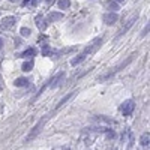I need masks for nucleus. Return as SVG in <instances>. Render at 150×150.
Segmentation results:
<instances>
[{"label":"nucleus","instance_id":"f257e3e1","mask_svg":"<svg viewBox=\"0 0 150 150\" xmlns=\"http://www.w3.org/2000/svg\"><path fill=\"white\" fill-rule=\"evenodd\" d=\"M45 122H47V117H42L41 120H39L36 125L33 126V129L29 132V135L26 137V143H30V141H33L36 137H38V134L42 131V128H44V125H45Z\"/></svg>","mask_w":150,"mask_h":150},{"label":"nucleus","instance_id":"f03ea898","mask_svg":"<svg viewBox=\"0 0 150 150\" xmlns=\"http://www.w3.org/2000/svg\"><path fill=\"white\" fill-rule=\"evenodd\" d=\"M132 59H134V56H129V57L126 59V60H125V62H122L120 65H117V66H116V68H114L113 71H110V72H108V74H105V75H104V77H101V78H99V80H101V81H105V80H108V78H110V77H113V75H116L117 72H119V71H122L123 68H126V66H128V65H129V63H131V62H132Z\"/></svg>","mask_w":150,"mask_h":150},{"label":"nucleus","instance_id":"7ed1b4c3","mask_svg":"<svg viewBox=\"0 0 150 150\" xmlns=\"http://www.w3.org/2000/svg\"><path fill=\"white\" fill-rule=\"evenodd\" d=\"M134 108H135L134 101H132V99H128V101H125V102L122 104L120 111H122V114H123V116H131V114H132V111H134Z\"/></svg>","mask_w":150,"mask_h":150},{"label":"nucleus","instance_id":"20e7f679","mask_svg":"<svg viewBox=\"0 0 150 150\" xmlns=\"http://www.w3.org/2000/svg\"><path fill=\"white\" fill-rule=\"evenodd\" d=\"M77 93H78L77 90H75V92H71V93H68L66 96H65L63 99H60V101H59V104H57V105H56V111H57V110H60V108H62V107H63L65 104H66V102L69 101V99H72V98H74V96H75Z\"/></svg>","mask_w":150,"mask_h":150},{"label":"nucleus","instance_id":"39448f33","mask_svg":"<svg viewBox=\"0 0 150 150\" xmlns=\"http://www.w3.org/2000/svg\"><path fill=\"white\" fill-rule=\"evenodd\" d=\"M15 21H17V18H15V17H12V15H9V17H5V18L2 20V27H3V29L12 27V26L15 24Z\"/></svg>","mask_w":150,"mask_h":150},{"label":"nucleus","instance_id":"423d86ee","mask_svg":"<svg viewBox=\"0 0 150 150\" xmlns=\"http://www.w3.org/2000/svg\"><path fill=\"white\" fill-rule=\"evenodd\" d=\"M117 20H119V15H117L116 12H108V14L104 15V21L107 24H114Z\"/></svg>","mask_w":150,"mask_h":150},{"label":"nucleus","instance_id":"0eeeda50","mask_svg":"<svg viewBox=\"0 0 150 150\" xmlns=\"http://www.w3.org/2000/svg\"><path fill=\"white\" fill-rule=\"evenodd\" d=\"M135 20H137V17H132L131 20H129V21H128V23L125 24V27H122V30L119 32V35H117V38H120L122 35H125V33H126V32H128L129 29H131V27H132V24H134V21H135Z\"/></svg>","mask_w":150,"mask_h":150},{"label":"nucleus","instance_id":"6e6552de","mask_svg":"<svg viewBox=\"0 0 150 150\" xmlns=\"http://www.w3.org/2000/svg\"><path fill=\"white\" fill-rule=\"evenodd\" d=\"M36 26H38V29H39V30H42V32H44L45 29H47L48 23L44 20L42 15H38V17H36Z\"/></svg>","mask_w":150,"mask_h":150},{"label":"nucleus","instance_id":"1a4fd4ad","mask_svg":"<svg viewBox=\"0 0 150 150\" xmlns=\"http://www.w3.org/2000/svg\"><path fill=\"white\" fill-rule=\"evenodd\" d=\"M63 18L62 12H50L48 14V21H60Z\"/></svg>","mask_w":150,"mask_h":150},{"label":"nucleus","instance_id":"9d476101","mask_svg":"<svg viewBox=\"0 0 150 150\" xmlns=\"http://www.w3.org/2000/svg\"><path fill=\"white\" fill-rule=\"evenodd\" d=\"M65 78V72H59L54 78H53V83H51V87H57L59 84L62 83V80Z\"/></svg>","mask_w":150,"mask_h":150},{"label":"nucleus","instance_id":"9b49d317","mask_svg":"<svg viewBox=\"0 0 150 150\" xmlns=\"http://www.w3.org/2000/svg\"><path fill=\"white\" fill-rule=\"evenodd\" d=\"M27 83H29L27 78L20 77V78H17V80L14 81V86H15V87H24V86H27Z\"/></svg>","mask_w":150,"mask_h":150},{"label":"nucleus","instance_id":"f8f14e48","mask_svg":"<svg viewBox=\"0 0 150 150\" xmlns=\"http://www.w3.org/2000/svg\"><path fill=\"white\" fill-rule=\"evenodd\" d=\"M36 53H38V51H36L35 48H29V50L23 51V53H21V57H33V56H36Z\"/></svg>","mask_w":150,"mask_h":150},{"label":"nucleus","instance_id":"ddd939ff","mask_svg":"<svg viewBox=\"0 0 150 150\" xmlns=\"http://www.w3.org/2000/svg\"><path fill=\"white\" fill-rule=\"evenodd\" d=\"M149 143H150V135H149V132H147V134H144V135L140 138V144L146 147V146H149Z\"/></svg>","mask_w":150,"mask_h":150},{"label":"nucleus","instance_id":"4468645a","mask_svg":"<svg viewBox=\"0 0 150 150\" xmlns=\"http://www.w3.org/2000/svg\"><path fill=\"white\" fill-rule=\"evenodd\" d=\"M32 68H33V62H32V60L24 62V63H23V66H21V69L24 71V72H29V71H32Z\"/></svg>","mask_w":150,"mask_h":150},{"label":"nucleus","instance_id":"2eb2a0df","mask_svg":"<svg viewBox=\"0 0 150 150\" xmlns=\"http://www.w3.org/2000/svg\"><path fill=\"white\" fill-rule=\"evenodd\" d=\"M57 5H59V8H60V9H68L71 2H69V0H59Z\"/></svg>","mask_w":150,"mask_h":150},{"label":"nucleus","instance_id":"dca6fc26","mask_svg":"<svg viewBox=\"0 0 150 150\" xmlns=\"http://www.w3.org/2000/svg\"><path fill=\"white\" fill-rule=\"evenodd\" d=\"M20 33H21V36H24V38H29L32 32H30V29H29V27H23L21 30H20Z\"/></svg>","mask_w":150,"mask_h":150},{"label":"nucleus","instance_id":"f3484780","mask_svg":"<svg viewBox=\"0 0 150 150\" xmlns=\"http://www.w3.org/2000/svg\"><path fill=\"white\" fill-rule=\"evenodd\" d=\"M107 5H108V8H110V9H113V11L119 9V5H117V3L114 2V0H110V2H108Z\"/></svg>","mask_w":150,"mask_h":150},{"label":"nucleus","instance_id":"a211bd4d","mask_svg":"<svg viewBox=\"0 0 150 150\" xmlns=\"http://www.w3.org/2000/svg\"><path fill=\"white\" fill-rule=\"evenodd\" d=\"M102 132H105L108 138H114V137H116V134H114V131H113V129H104Z\"/></svg>","mask_w":150,"mask_h":150},{"label":"nucleus","instance_id":"6ab92c4d","mask_svg":"<svg viewBox=\"0 0 150 150\" xmlns=\"http://www.w3.org/2000/svg\"><path fill=\"white\" fill-rule=\"evenodd\" d=\"M48 53H50V50H48L47 47H45V48H44V51H42V54H44V56H47Z\"/></svg>","mask_w":150,"mask_h":150},{"label":"nucleus","instance_id":"aec40b11","mask_svg":"<svg viewBox=\"0 0 150 150\" xmlns=\"http://www.w3.org/2000/svg\"><path fill=\"white\" fill-rule=\"evenodd\" d=\"M3 89V81H2V75H0V90Z\"/></svg>","mask_w":150,"mask_h":150},{"label":"nucleus","instance_id":"412c9836","mask_svg":"<svg viewBox=\"0 0 150 150\" xmlns=\"http://www.w3.org/2000/svg\"><path fill=\"white\" fill-rule=\"evenodd\" d=\"M45 2H47V3H48V5H53V3H54V2H56V0H45Z\"/></svg>","mask_w":150,"mask_h":150},{"label":"nucleus","instance_id":"4be33fe9","mask_svg":"<svg viewBox=\"0 0 150 150\" xmlns=\"http://www.w3.org/2000/svg\"><path fill=\"white\" fill-rule=\"evenodd\" d=\"M30 2H32V0H24V2H23V5L26 6V5H27V3H30Z\"/></svg>","mask_w":150,"mask_h":150},{"label":"nucleus","instance_id":"5701e85b","mask_svg":"<svg viewBox=\"0 0 150 150\" xmlns=\"http://www.w3.org/2000/svg\"><path fill=\"white\" fill-rule=\"evenodd\" d=\"M38 3H39V0H33V3H32V5H33V6H36Z\"/></svg>","mask_w":150,"mask_h":150},{"label":"nucleus","instance_id":"b1692460","mask_svg":"<svg viewBox=\"0 0 150 150\" xmlns=\"http://www.w3.org/2000/svg\"><path fill=\"white\" fill-rule=\"evenodd\" d=\"M3 47V41H2V38H0V48Z\"/></svg>","mask_w":150,"mask_h":150},{"label":"nucleus","instance_id":"393cba45","mask_svg":"<svg viewBox=\"0 0 150 150\" xmlns=\"http://www.w3.org/2000/svg\"><path fill=\"white\" fill-rule=\"evenodd\" d=\"M117 2H123V0H117Z\"/></svg>","mask_w":150,"mask_h":150},{"label":"nucleus","instance_id":"a878e982","mask_svg":"<svg viewBox=\"0 0 150 150\" xmlns=\"http://www.w3.org/2000/svg\"><path fill=\"white\" fill-rule=\"evenodd\" d=\"M113 150H117V149H113Z\"/></svg>","mask_w":150,"mask_h":150}]
</instances>
